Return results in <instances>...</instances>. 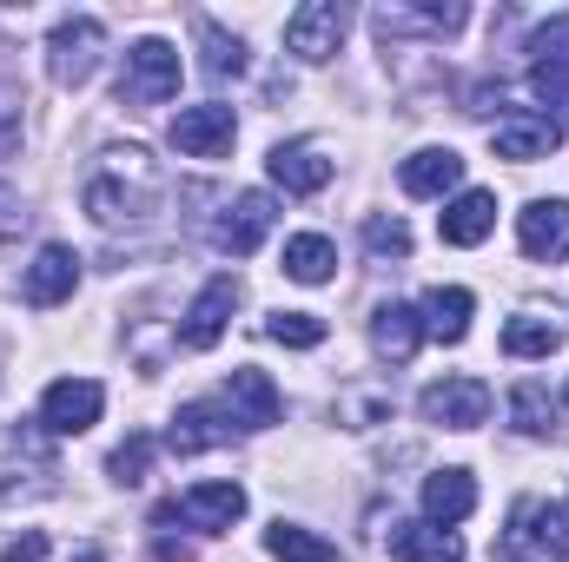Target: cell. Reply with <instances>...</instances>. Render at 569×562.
<instances>
[{
    "mask_svg": "<svg viewBox=\"0 0 569 562\" xmlns=\"http://www.w3.org/2000/svg\"><path fill=\"white\" fill-rule=\"evenodd\" d=\"M159 192L166 185H159V172H152V159L140 145H113L107 165L87 179V212L100 225H146L159 212Z\"/></svg>",
    "mask_w": 569,
    "mask_h": 562,
    "instance_id": "6da1fadb",
    "label": "cell"
},
{
    "mask_svg": "<svg viewBox=\"0 0 569 562\" xmlns=\"http://www.w3.org/2000/svg\"><path fill=\"white\" fill-rule=\"evenodd\" d=\"M100 53H107V27L93 13H67L47 33V73H53V87H87L93 67H100Z\"/></svg>",
    "mask_w": 569,
    "mask_h": 562,
    "instance_id": "7a4b0ae2",
    "label": "cell"
},
{
    "mask_svg": "<svg viewBox=\"0 0 569 562\" xmlns=\"http://www.w3.org/2000/svg\"><path fill=\"white\" fill-rule=\"evenodd\" d=\"M179 93V47L166 40H133L120 67V107H166Z\"/></svg>",
    "mask_w": 569,
    "mask_h": 562,
    "instance_id": "3957f363",
    "label": "cell"
},
{
    "mask_svg": "<svg viewBox=\"0 0 569 562\" xmlns=\"http://www.w3.org/2000/svg\"><path fill=\"white\" fill-rule=\"evenodd\" d=\"M418 411H425V423H443V430H477L490 418V384L483 378H437V384H425Z\"/></svg>",
    "mask_w": 569,
    "mask_h": 562,
    "instance_id": "277c9868",
    "label": "cell"
},
{
    "mask_svg": "<svg viewBox=\"0 0 569 562\" xmlns=\"http://www.w3.org/2000/svg\"><path fill=\"white\" fill-rule=\"evenodd\" d=\"M272 219H279L272 192H239V199L219 212V225H212V245H219V252H232V259H252V252L266 245Z\"/></svg>",
    "mask_w": 569,
    "mask_h": 562,
    "instance_id": "5b68a950",
    "label": "cell"
},
{
    "mask_svg": "<svg viewBox=\"0 0 569 562\" xmlns=\"http://www.w3.org/2000/svg\"><path fill=\"white\" fill-rule=\"evenodd\" d=\"M100 411H107V391H100L93 378H60V384H47V398H40V423H47L53 436L93 430Z\"/></svg>",
    "mask_w": 569,
    "mask_h": 562,
    "instance_id": "8992f818",
    "label": "cell"
},
{
    "mask_svg": "<svg viewBox=\"0 0 569 562\" xmlns=\"http://www.w3.org/2000/svg\"><path fill=\"white\" fill-rule=\"evenodd\" d=\"M232 140H239V113L232 107H186L179 120H172V145L186 152V159H226L232 152Z\"/></svg>",
    "mask_w": 569,
    "mask_h": 562,
    "instance_id": "52a82bcc",
    "label": "cell"
},
{
    "mask_svg": "<svg viewBox=\"0 0 569 562\" xmlns=\"http://www.w3.org/2000/svg\"><path fill=\"white\" fill-rule=\"evenodd\" d=\"M517 245H523V259H537V265L569 259V199H530V205L517 212Z\"/></svg>",
    "mask_w": 569,
    "mask_h": 562,
    "instance_id": "ba28073f",
    "label": "cell"
},
{
    "mask_svg": "<svg viewBox=\"0 0 569 562\" xmlns=\"http://www.w3.org/2000/svg\"><path fill=\"white\" fill-rule=\"evenodd\" d=\"M232 311H239V279L219 272V279L192 298V311H186V324H179V344H186V351H212V344L226 338Z\"/></svg>",
    "mask_w": 569,
    "mask_h": 562,
    "instance_id": "9c48e42d",
    "label": "cell"
},
{
    "mask_svg": "<svg viewBox=\"0 0 569 562\" xmlns=\"http://www.w3.org/2000/svg\"><path fill=\"white\" fill-rule=\"evenodd\" d=\"M338 40H345V7L338 0H305L291 20H284V47L298 53V60H331L338 53Z\"/></svg>",
    "mask_w": 569,
    "mask_h": 562,
    "instance_id": "30bf717a",
    "label": "cell"
},
{
    "mask_svg": "<svg viewBox=\"0 0 569 562\" xmlns=\"http://www.w3.org/2000/svg\"><path fill=\"white\" fill-rule=\"evenodd\" d=\"M279 384L259 371V364H239L232 378H226V418L239 423V430H266V423H279Z\"/></svg>",
    "mask_w": 569,
    "mask_h": 562,
    "instance_id": "8fae6325",
    "label": "cell"
},
{
    "mask_svg": "<svg viewBox=\"0 0 569 562\" xmlns=\"http://www.w3.org/2000/svg\"><path fill=\"white\" fill-rule=\"evenodd\" d=\"M497 159H517V165H537V159H550L557 145H563V127L550 120V113H510V120H497Z\"/></svg>",
    "mask_w": 569,
    "mask_h": 562,
    "instance_id": "7c38bea8",
    "label": "cell"
},
{
    "mask_svg": "<svg viewBox=\"0 0 569 562\" xmlns=\"http://www.w3.org/2000/svg\"><path fill=\"white\" fill-rule=\"evenodd\" d=\"M73 284H80V252L73 245H40L27 279H20V298L27 304H60V298H73Z\"/></svg>",
    "mask_w": 569,
    "mask_h": 562,
    "instance_id": "4fadbf2b",
    "label": "cell"
},
{
    "mask_svg": "<svg viewBox=\"0 0 569 562\" xmlns=\"http://www.w3.org/2000/svg\"><path fill=\"white\" fill-rule=\"evenodd\" d=\"M510 536H523L537 556L569 562V503H517L510 510Z\"/></svg>",
    "mask_w": 569,
    "mask_h": 562,
    "instance_id": "5bb4252c",
    "label": "cell"
},
{
    "mask_svg": "<svg viewBox=\"0 0 569 562\" xmlns=\"http://www.w3.org/2000/svg\"><path fill=\"white\" fill-rule=\"evenodd\" d=\"M385 550H391V562H463V536L425 516V523H391Z\"/></svg>",
    "mask_w": 569,
    "mask_h": 562,
    "instance_id": "9a60e30c",
    "label": "cell"
},
{
    "mask_svg": "<svg viewBox=\"0 0 569 562\" xmlns=\"http://www.w3.org/2000/svg\"><path fill=\"white\" fill-rule=\"evenodd\" d=\"M179 516H186L192 530L219 536V530H232V523L246 516V490H239V483H192V490L179 496Z\"/></svg>",
    "mask_w": 569,
    "mask_h": 562,
    "instance_id": "2e32d148",
    "label": "cell"
},
{
    "mask_svg": "<svg viewBox=\"0 0 569 562\" xmlns=\"http://www.w3.org/2000/svg\"><path fill=\"white\" fill-rule=\"evenodd\" d=\"M232 430H239V423L226 418L219 404H186V411L172 418V430H166V450H172V456H199V450L232 443Z\"/></svg>",
    "mask_w": 569,
    "mask_h": 562,
    "instance_id": "e0dca14e",
    "label": "cell"
},
{
    "mask_svg": "<svg viewBox=\"0 0 569 562\" xmlns=\"http://www.w3.org/2000/svg\"><path fill=\"white\" fill-rule=\"evenodd\" d=\"M371 344H378V358L411 364L418 344H425V311L418 304H378L371 311Z\"/></svg>",
    "mask_w": 569,
    "mask_h": 562,
    "instance_id": "ac0fdd59",
    "label": "cell"
},
{
    "mask_svg": "<svg viewBox=\"0 0 569 562\" xmlns=\"http://www.w3.org/2000/svg\"><path fill=\"white\" fill-rule=\"evenodd\" d=\"M272 179H279L284 192H298V199H311V192H325L331 185V159L318 152L311 140H291V145H272Z\"/></svg>",
    "mask_w": 569,
    "mask_h": 562,
    "instance_id": "d6986e66",
    "label": "cell"
},
{
    "mask_svg": "<svg viewBox=\"0 0 569 562\" xmlns=\"http://www.w3.org/2000/svg\"><path fill=\"white\" fill-rule=\"evenodd\" d=\"M490 225H497V192H457V199L437 212L443 245H483Z\"/></svg>",
    "mask_w": 569,
    "mask_h": 562,
    "instance_id": "ffe728a7",
    "label": "cell"
},
{
    "mask_svg": "<svg viewBox=\"0 0 569 562\" xmlns=\"http://www.w3.org/2000/svg\"><path fill=\"white\" fill-rule=\"evenodd\" d=\"M457 179H463V159H457L450 145H425V152H411V159L398 165V185H405L411 199H443Z\"/></svg>",
    "mask_w": 569,
    "mask_h": 562,
    "instance_id": "44dd1931",
    "label": "cell"
},
{
    "mask_svg": "<svg viewBox=\"0 0 569 562\" xmlns=\"http://www.w3.org/2000/svg\"><path fill=\"white\" fill-rule=\"evenodd\" d=\"M477 510V476L470 470H437V476H425V516L430 523H463Z\"/></svg>",
    "mask_w": 569,
    "mask_h": 562,
    "instance_id": "7402d4cb",
    "label": "cell"
},
{
    "mask_svg": "<svg viewBox=\"0 0 569 562\" xmlns=\"http://www.w3.org/2000/svg\"><path fill=\"white\" fill-rule=\"evenodd\" d=\"M470 311H477V298H470L463 284H437V291H425V338L463 344V338H470Z\"/></svg>",
    "mask_w": 569,
    "mask_h": 562,
    "instance_id": "603a6c76",
    "label": "cell"
},
{
    "mask_svg": "<svg viewBox=\"0 0 569 562\" xmlns=\"http://www.w3.org/2000/svg\"><path fill=\"white\" fill-rule=\"evenodd\" d=\"M470 13L450 0V7H378V33H457Z\"/></svg>",
    "mask_w": 569,
    "mask_h": 562,
    "instance_id": "cb8c5ba5",
    "label": "cell"
},
{
    "mask_svg": "<svg viewBox=\"0 0 569 562\" xmlns=\"http://www.w3.org/2000/svg\"><path fill=\"white\" fill-rule=\"evenodd\" d=\"M331 272H338V245H331L325 232H298V239H284V279L325 284Z\"/></svg>",
    "mask_w": 569,
    "mask_h": 562,
    "instance_id": "d4e9b609",
    "label": "cell"
},
{
    "mask_svg": "<svg viewBox=\"0 0 569 562\" xmlns=\"http://www.w3.org/2000/svg\"><path fill=\"white\" fill-rule=\"evenodd\" d=\"M266 550L279 562H338V543H331V536H318V530H305V523H284V516L266 530Z\"/></svg>",
    "mask_w": 569,
    "mask_h": 562,
    "instance_id": "484cf974",
    "label": "cell"
},
{
    "mask_svg": "<svg viewBox=\"0 0 569 562\" xmlns=\"http://www.w3.org/2000/svg\"><path fill=\"white\" fill-rule=\"evenodd\" d=\"M199 47H206V73L212 80H239L246 73V40L226 33L219 20H199Z\"/></svg>",
    "mask_w": 569,
    "mask_h": 562,
    "instance_id": "4316f807",
    "label": "cell"
},
{
    "mask_svg": "<svg viewBox=\"0 0 569 562\" xmlns=\"http://www.w3.org/2000/svg\"><path fill=\"white\" fill-rule=\"evenodd\" d=\"M503 351H510V358H550V351H563V331H557L550 318H530V311H523V318L503 324Z\"/></svg>",
    "mask_w": 569,
    "mask_h": 562,
    "instance_id": "83f0119b",
    "label": "cell"
},
{
    "mask_svg": "<svg viewBox=\"0 0 569 562\" xmlns=\"http://www.w3.org/2000/svg\"><path fill=\"white\" fill-rule=\"evenodd\" d=\"M510 418H517L523 436H550V430H557V398H550L537 378H523V384L510 391Z\"/></svg>",
    "mask_w": 569,
    "mask_h": 562,
    "instance_id": "f1b7e54d",
    "label": "cell"
},
{
    "mask_svg": "<svg viewBox=\"0 0 569 562\" xmlns=\"http://www.w3.org/2000/svg\"><path fill=\"white\" fill-rule=\"evenodd\" d=\"M365 252H371V265H405L411 259V225L405 219H365Z\"/></svg>",
    "mask_w": 569,
    "mask_h": 562,
    "instance_id": "f546056e",
    "label": "cell"
},
{
    "mask_svg": "<svg viewBox=\"0 0 569 562\" xmlns=\"http://www.w3.org/2000/svg\"><path fill=\"white\" fill-rule=\"evenodd\" d=\"M266 338L284 344V351H311V344H325V318L318 311H272L266 318Z\"/></svg>",
    "mask_w": 569,
    "mask_h": 562,
    "instance_id": "4dcf8cb0",
    "label": "cell"
},
{
    "mask_svg": "<svg viewBox=\"0 0 569 562\" xmlns=\"http://www.w3.org/2000/svg\"><path fill=\"white\" fill-rule=\"evenodd\" d=\"M107 470H113V483H146V470H152V436H127L113 456H107Z\"/></svg>",
    "mask_w": 569,
    "mask_h": 562,
    "instance_id": "1f68e13d",
    "label": "cell"
},
{
    "mask_svg": "<svg viewBox=\"0 0 569 562\" xmlns=\"http://www.w3.org/2000/svg\"><path fill=\"white\" fill-rule=\"evenodd\" d=\"M530 53H537V67L569 73V13H557L550 27H537V33H530Z\"/></svg>",
    "mask_w": 569,
    "mask_h": 562,
    "instance_id": "d6a6232c",
    "label": "cell"
},
{
    "mask_svg": "<svg viewBox=\"0 0 569 562\" xmlns=\"http://www.w3.org/2000/svg\"><path fill=\"white\" fill-rule=\"evenodd\" d=\"M530 93H537V100H550V107H569V73L537 67V73H530Z\"/></svg>",
    "mask_w": 569,
    "mask_h": 562,
    "instance_id": "836d02e7",
    "label": "cell"
},
{
    "mask_svg": "<svg viewBox=\"0 0 569 562\" xmlns=\"http://www.w3.org/2000/svg\"><path fill=\"white\" fill-rule=\"evenodd\" d=\"M0 562H47V530H27V536H13Z\"/></svg>",
    "mask_w": 569,
    "mask_h": 562,
    "instance_id": "e575fe53",
    "label": "cell"
},
{
    "mask_svg": "<svg viewBox=\"0 0 569 562\" xmlns=\"http://www.w3.org/2000/svg\"><path fill=\"white\" fill-rule=\"evenodd\" d=\"M20 225H27V205H20V192H7V185H0V245H7V239H20Z\"/></svg>",
    "mask_w": 569,
    "mask_h": 562,
    "instance_id": "d590c367",
    "label": "cell"
},
{
    "mask_svg": "<svg viewBox=\"0 0 569 562\" xmlns=\"http://www.w3.org/2000/svg\"><path fill=\"white\" fill-rule=\"evenodd\" d=\"M497 562H550V556H537L523 536H503V550H497Z\"/></svg>",
    "mask_w": 569,
    "mask_h": 562,
    "instance_id": "8d00e7d4",
    "label": "cell"
},
{
    "mask_svg": "<svg viewBox=\"0 0 569 562\" xmlns=\"http://www.w3.org/2000/svg\"><path fill=\"white\" fill-rule=\"evenodd\" d=\"M159 562H192V543H172V536H159Z\"/></svg>",
    "mask_w": 569,
    "mask_h": 562,
    "instance_id": "74e56055",
    "label": "cell"
},
{
    "mask_svg": "<svg viewBox=\"0 0 569 562\" xmlns=\"http://www.w3.org/2000/svg\"><path fill=\"white\" fill-rule=\"evenodd\" d=\"M73 562H107V556H100V550H87V556H73Z\"/></svg>",
    "mask_w": 569,
    "mask_h": 562,
    "instance_id": "f35d334b",
    "label": "cell"
},
{
    "mask_svg": "<svg viewBox=\"0 0 569 562\" xmlns=\"http://www.w3.org/2000/svg\"><path fill=\"white\" fill-rule=\"evenodd\" d=\"M563 398H569V391H563Z\"/></svg>",
    "mask_w": 569,
    "mask_h": 562,
    "instance_id": "ab89813d",
    "label": "cell"
}]
</instances>
